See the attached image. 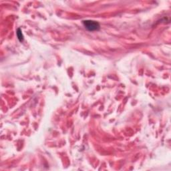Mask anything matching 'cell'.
<instances>
[{"instance_id":"7a4b0ae2","label":"cell","mask_w":171,"mask_h":171,"mask_svg":"<svg viewBox=\"0 0 171 171\" xmlns=\"http://www.w3.org/2000/svg\"><path fill=\"white\" fill-rule=\"evenodd\" d=\"M16 34H17L18 38L19 40H20V42H23V35L22 32H21V30L20 28H19V29H18Z\"/></svg>"},{"instance_id":"6da1fadb","label":"cell","mask_w":171,"mask_h":171,"mask_svg":"<svg viewBox=\"0 0 171 171\" xmlns=\"http://www.w3.org/2000/svg\"><path fill=\"white\" fill-rule=\"evenodd\" d=\"M82 23L84 28L90 32H94V31H98L100 28L99 23L96 21L93 20H84L82 21Z\"/></svg>"}]
</instances>
